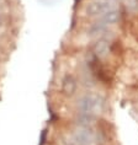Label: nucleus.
Here are the masks:
<instances>
[{
    "label": "nucleus",
    "instance_id": "nucleus-1",
    "mask_svg": "<svg viewBox=\"0 0 138 145\" xmlns=\"http://www.w3.org/2000/svg\"><path fill=\"white\" fill-rule=\"evenodd\" d=\"M105 100L97 93H85L77 101L78 116L99 117L105 108Z\"/></svg>",
    "mask_w": 138,
    "mask_h": 145
},
{
    "label": "nucleus",
    "instance_id": "nucleus-2",
    "mask_svg": "<svg viewBox=\"0 0 138 145\" xmlns=\"http://www.w3.org/2000/svg\"><path fill=\"white\" fill-rule=\"evenodd\" d=\"M72 143L73 145H100L101 140L96 129H94V125H77V128L72 132Z\"/></svg>",
    "mask_w": 138,
    "mask_h": 145
},
{
    "label": "nucleus",
    "instance_id": "nucleus-3",
    "mask_svg": "<svg viewBox=\"0 0 138 145\" xmlns=\"http://www.w3.org/2000/svg\"><path fill=\"white\" fill-rule=\"evenodd\" d=\"M88 68L91 71V75L96 80H99L103 84H110L111 82V76L106 70V68L101 63V59H99L96 56L90 53V58L88 59Z\"/></svg>",
    "mask_w": 138,
    "mask_h": 145
},
{
    "label": "nucleus",
    "instance_id": "nucleus-4",
    "mask_svg": "<svg viewBox=\"0 0 138 145\" xmlns=\"http://www.w3.org/2000/svg\"><path fill=\"white\" fill-rule=\"evenodd\" d=\"M116 9L114 4L108 0H97V1L89 3L85 6V15L89 17H101L105 14H107L108 11Z\"/></svg>",
    "mask_w": 138,
    "mask_h": 145
},
{
    "label": "nucleus",
    "instance_id": "nucleus-5",
    "mask_svg": "<svg viewBox=\"0 0 138 145\" xmlns=\"http://www.w3.org/2000/svg\"><path fill=\"white\" fill-rule=\"evenodd\" d=\"M78 90V80L74 75L68 74L65 75L62 80V91H63L64 95H67L69 97L74 96L75 92Z\"/></svg>",
    "mask_w": 138,
    "mask_h": 145
},
{
    "label": "nucleus",
    "instance_id": "nucleus-6",
    "mask_svg": "<svg viewBox=\"0 0 138 145\" xmlns=\"http://www.w3.org/2000/svg\"><path fill=\"white\" fill-rule=\"evenodd\" d=\"M111 52V42L108 39L101 38L99 39L93 47V54L96 56L99 59H104L105 57L108 56V53Z\"/></svg>",
    "mask_w": 138,
    "mask_h": 145
},
{
    "label": "nucleus",
    "instance_id": "nucleus-7",
    "mask_svg": "<svg viewBox=\"0 0 138 145\" xmlns=\"http://www.w3.org/2000/svg\"><path fill=\"white\" fill-rule=\"evenodd\" d=\"M118 20H120V11L117 9L111 10V11H108L107 14H105L104 16H101V17L97 19L99 22L105 25L106 27H110V26H112V25H115Z\"/></svg>",
    "mask_w": 138,
    "mask_h": 145
},
{
    "label": "nucleus",
    "instance_id": "nucleus-8",
    "mask_svg": "<svg viewBox=\"0 0 138 145\" xmlns=\"http://www.w3.org/2000/svg\"><path fill=\"white\" fill-rule=\"evenodd\" d=\"M1 25H3V15L0 14V26H1Z\"/></svg>",
    "mask_w": 138,
    "mask_h": 145
}]
</instances>
